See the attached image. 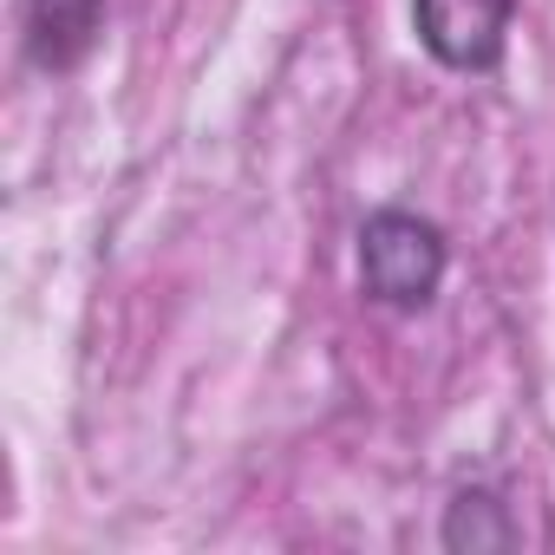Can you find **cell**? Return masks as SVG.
I'll return each mask as SVG.
<instances>
[{"mask_svg": "<svg viewBox=\"0 0 555 555\" xmlns=\"http://www.w3.org/2000/svg\"><path fill=\"white\" fill-rule=\"evenodd\" d=\"M444 229L412 209H373L360 222V288L392 314H418L444 288Z\"/></svg>", "mask_w": 555, "mask_h": 555, "instance_id": "cell-1", "label": "cell"}, {"mask_svg": "<svg viewBox=\"0 0 555 555\" xmlns=\"http://www.w3.org/2000/svg\"><path fill=\"white\" fill-rule=\"evenodd\" d=\"M516 0H412V27L418 47L444 73H496L509 47Z\"/></svg>", "mask_w": 555, "mask_h": 555, "instance_id": "cell-2", "label": "cell"}, {"mask_svg": "<svg viewBox=\"0 0 555 555\" xmlns=\"http://www.w3.org/2000/svg\"><path fill=\"white\" fill-rule=\"evenodd\" d=\"M105 40V0H21V53L34 73H73Z\"/></svg>", "mask_w": 555, "mask_h": 555, "instance_id": "cell-3", "label": "cell"}, {"mask_svg": "<svg viewBox=\"0 0 555 555\" xmlns=\"http://www.w3.org/2000/svg\"><path fill=\"white\" fill-rule=\"evenodd\" d=\"M444 548H516L522 542V522L509 516V503L490 490V483H464L451 503H444Z\"/></svg>", "mask_w": 555, "mask_h": 555, "instance_id": "cell-4", "label": "cell"}]
</instances>
